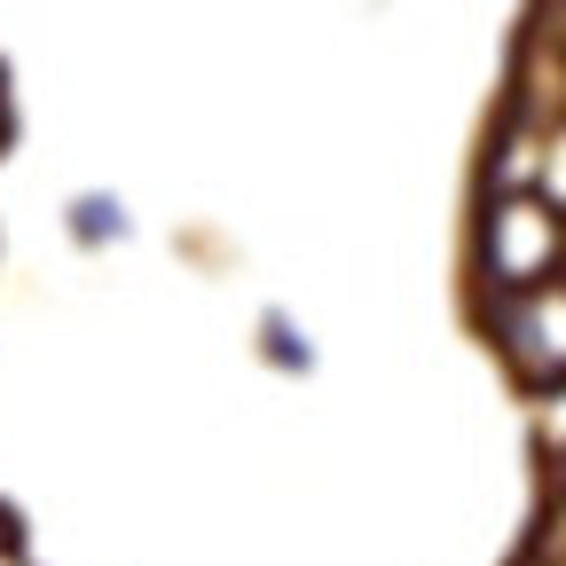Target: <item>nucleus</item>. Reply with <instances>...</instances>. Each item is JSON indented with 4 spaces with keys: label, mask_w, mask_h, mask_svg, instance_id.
Instances as JSON below:
<instances>
[{
    "label": "nucleus",
    "mask_w": 566,
    "mask_h": 566,
    "mask_svg": "<svg viewBox=\"0 0 566 566\" xmlns=\"http://www.w3.org/2000/svg\"><path fill=\"white\" fill-rule=\"evenodd\" d=\"M126 221H118V205L111 197H80V205H71V237H80V244H103V237H118Z\"/></svg>",
    "instance_id": "f257e3e1"
}]
</instances>
